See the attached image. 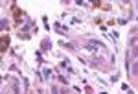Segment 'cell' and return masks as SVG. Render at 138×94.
Returning a JSON list of instances; mask_svg holds the SVG:
<instances>
[{"instance_id":"obj_3","label":"cell","mask_w":138,"mask_h":94,"mask_svg":"<svg viewBox=\"0 0 138 94\" xmlns=\"http://www.w3.org/2000/svg\"><path fill=\"white\" fill-rule=\"evenodd\" d=\"M42 76H44V81H48V78L52 76V70H50V68H44V74H42Z\"/></svg>"},{"instance_id":"obj_2","label":"cell","mask_w":138,"mask_h":94,"mask_svg":"<svg viewBox=\"0 0 138 94\" xmlns=\"http://www.w3.org/2000/svg\"><path fill=\"white\" fill-rule=\"evenodd\" d=\"M129 55H131V57H134V59H138V46H133L131 52H129Z\"/></svg>"},{"instance_id":"obj_4","label":"cell","mask_w":138,"mask_h":94,"mask_svg":"<svg viewBox=\"0 0 138 94\" xmlns=\"http://www.w3.org/2000/svg\"><path fill=\"white\" fill-rule=\"evenodd\" d=\"M61 46L68 48V50H74V44H68V43H64V41H61Z\"/></svg>"},{"instance_id":"obj_1","label":"cell","mask_w":138,"mask_h":94,"mask_svg":"<svg viewBox=\"0 0 138 94\" xmlns=\"http://www.w3.org/2000/svg\"><path fill=\"white\" fill-rule=\"evenodd\" d=\"M129 70H131V74H133V76H138V59L134 61V63H133V65H131V68H129Z\"/></svg>"},{"instance_id":"obj_6","label":"cell","mask_w":138,"mask_h":94,"mask_svg":"<svg viewBox=\"0 0 138 94\" xmlns=\"http://www.w3.org/2000/svg\"><path fill=\"white\" fill-rule=\"evenodd\" d=\"M59 81H61V83H64V85H66V83H68V79H66V78H64V76H59Z\"/></svg>"},{"instance_id":"obj_5","label":"cell","mask_w":138,"mask_h":94,"mask_svg":"<svg viewBox=\"0 0 138 94\" xmlns=\"http://www.w3.org/2000/svg\"><path fill=\"white\" fill-rule=\"evenodd\" d=\"M50 46V41L48 39H44V41H42V48H44V50H46V48H48Z\"/></svg>"}]
</instances>
